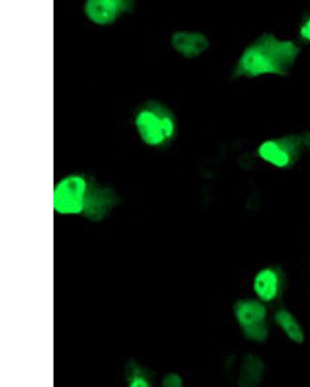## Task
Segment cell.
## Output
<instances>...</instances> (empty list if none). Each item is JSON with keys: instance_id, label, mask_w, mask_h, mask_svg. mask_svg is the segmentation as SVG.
I'll return each instance as SVG.
<instances>
[{"instance_id": "cell-1", "label": "cell", "mask_w": 310, "mask_h": 387, "mask_svg": "<svg viewBox=\"0 0 310 387\" xmlns=\"http://www.w3.org/2000/svg\"><path fill=\"white\" fill-rule=\"evenodd\" d=\"M300 49L290 41H281L273 34L260 36L244 50L235 69V76L255 78L265 73L287 76Z\"/></svg>"}, {"instance_id": "cell-2", "label": "cell", "mask_w": 310, "mask_h": 387, "mask_svg": "<svg viewBox=\"0 0 310 387\" xmlns=\"http://www.w3.org/2000/svg\"><path fill=\"white\" fill-rule=\"evenodd\" d=\"M307 149H310V134H295L262 143L259 155L275 167H288Z\"/></svg>"}, {"instance_id": "cell-3", "label": "cell", "mask_w": 310, "mask_h": 387, "mask_svg": "<svg viewBox=\"0 0 310 387\" xmlns=\"http://www.w3.org/2000/svg\"><path fill=\"white\" fill-rule=\"evenodd\" d=\"M88 183L79 175L67 176L54 189L53 206L62 215L82 214L85 208Z\"/></svg>"}, {"instance_id": "cell-4", "label": "cell", "mask_w": 310, "mask_h": 387, "mask_svg": "<svg viewBox=\"0 0 310 387\" xmlns=\"http://www.w3.org/2000/svg\"><path fill=\"white\" fill-rule=\"evenodd\" d=\"M134 124L143 142L149 146L162 145L174 136L175 124L172 117L158 108L140 111Z\"/></svg>"}, {"instance_id": "cell-5", "label": "cell", "mask_w": 310, "mask_h": 387, "mask_svg": "<svg viewBox=\"0 0 310 387\" xmlns=\"http://www.w3.org/2000/svg\"><path fill=\"white\" fill-rule=\"evenodd\" d=\"M129 6V2L122 0H88L85 14L97 25H109L127 10Z\"/></svg>"}, {"instance_id": "cell-6", "label": "cell", "mask_w": 310, "mask_h": 387, "mask_svg": "<svg viewBox=\"0 0 310 387\" xmlns=\"http://www.w3.org/2000/svg\"><path fill=\"white\" fill-rule=\"evenodd\" d=\"M171 45L180 55L195 58L203 54L209 48L210 43L203 34L180 30L173 34Z\"/></svg>"}, {"instance_id": "cell-7", "label": "cell", "mask_w": 310, "mask_h": 387, "mask_svg": "<svg viewBox=\"0 0 310 387\" xmlns=\"http://www.w3.org/2000/svg\"><path fill=\"white\" fill-rule=\"evenodd\" d=\"M115 195L110 189L93 188L87 191L84 214L91 220H101L113 208Z\"/></svg>"}, {"instance_id": "cell-8", "label": "cell", "mask_w": 310, "mask_h": 387, "mask_svg": "<svg viewBox=\"0 0 310 387\" xmlns=\"http://www.w3.org/2000/svg\"><path fill=\"white\" fill-rule=\"evenodd\" d=\"M234 312L241 328L266 323V307L255 300H241L234 307Z\"/></svg>"}, {"instance_id": "cell-9", "label": "cell", "mask_w": 310, "mask_h": 387, "mask_svg": "<svg viewBox=\"0 0 310 387\" xmlns=\"http://www.w3.org/2000/svg\"><path fill=\"white\" fill-rule=\"evenodd\" d=\"M265 365L259 356L248 353L242 360L239 375V386H257L263 379Z\"/></svg>"}, {"instance_id": "cell-10", "label": "cell", "mask_w": 310, "mask_h": 387, "mask_svg": "<svg viewBox=\"0 0 310 387\" xmlns=\"http://www.w3.org/2000/svg\"><path fill=\"white\" fill-rule=\"evenodd\" d=\"M253 288L260 299L265 302L273 301L279 295V274L272 269H262L255 276Z\"/></svg>"}, {"instance_id": "cell-11", "label": "cell", "mask_w": 310, "mask_h": 387, "mask_svg": "<svg viewBox=\"0 0 310 387\" xmlns=\"http://www.w3.org/2000/svg\"><path fill=\"white\" fill-rule=\"evenodd\" d=\"M275 321L293 342L297 344H302L304 342L305 335L302 326L297 321L296 317L292 313L283 309L279 310L275 314Z\"/></svg>"}, {"instance_id": "cell-12", "label": "cell", "mask_w": 310, "mask_h": 387, "mask_svg": "<svg viewBox=\"0 0 310 387\" xmlns=\"http://www.w3.org/2000/svg\"><path fill=\"white\" fill-rule=\"evenodd\" d=\"M245 338L253 342L263 343L268 338L269 330L266 323L242 328Z\"/></svg>"}, {"instance_id": "cell-13", "label": "cell", "mask_w": 310, "mask_h": 387, "mask_svg": "<svg viewBox=\"0 0 310 387\" xmlns=\"http://www.w3.org/2000/svg\"><path fill=\"white\" fill-rule=\"evenodd\" d=\"M129 386L145 387L150 386V384H149L148 380H147L146 376L141 373L140 370L134 369L133 373L131 374V378H129Z\"/></svg>"}, {"instance_id": "cell-14", "label": "cell", "mask_w": 310, "mask_h": 387, "mask_svg": "<svg viewBox=\"0 0 310 387\" xmlns=\"http://www.w3.org/2000/svg\"><path fill=\"white\" fill-rule=\"evenodd\" d=\"M162 386L168 387H178L182 386V379L177 374H169L162 380Z\"/></svg>"}, {"instance_id": "cell-15", "label": "cell", "mask_w": 310, "mask_h": 387, "mask_svg": "<svg viewBox=\"0 0 310 387\" xmlns=\"http://www.w3.org/2000/svg\"><path fill=\"white\" fill-rule=\"evenodd\" d=\"M301 34L310 41V20L307 21L301 28Z\"/></svg>"}]
</instances>
